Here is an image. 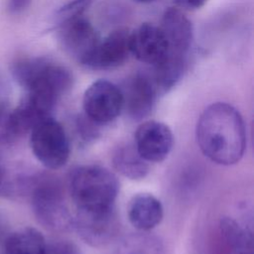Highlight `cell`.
<instances>
[{
	"label": "cell",
	"instance_id": "cell-5",
	"mask_svg": "<svg viewBox=\"0 0 254 254\" xmlns=\"http://www.w3.org/2000/svg\"><path fill=\"white\" fill-rule=\"evenodd\" d=\"M30 144L34 156L47 169L64 167L70 154V146L64 127L53 117L37 124L30 132Z\"/></svg>",
	"mask_w": 254,
	"mask_h": 254
},
{
	"label": "cell",
	"instance_id": "cell-20",
	"mask_svg": "<svg viewBox=\"0 0 254 254\" xmlns=\"http://www.w3.org/2000/svg\"><path fill=\"white\" fill-rule=\"evenodd\" d=\"M93 0H73L62 7L58 11V17L60 19V23L70 18H74L81 15V12L88 6Z\"/></svg>",
	"mask_w": 254,
	"mask_h": 254
},
{
	"label": "cell",
	"instance_id": "cell-25",
	"mask_svg": "<svg viewBox=\"0 0 254 254\" xmlns=\"http://www.w3.org/2000/svg\"><path fill=\"white\" fill-rule=\"evenodd\" d=\"M3 184H4V170H3L2 165L0 163V191L3 188Z\"/></svg>",
	"mask_w": 254,
	"mask_h": 254
},
{
	"label": "cell",
	"instance_id": "cell-2",
	"mask_svg": "<svg viewBox=\"0 0 254 254\" xmlns=\"http://www.w3.org/2000/svg\"><path fill=\"white\" fill-rule=\"evenodd\" d=\"M10 69L15 81L27 91L39 92L58 101L72 85L69 70L44 57L20 59Z\"/></svg>",
	"mask_w": 254,
	"mask_h": 254
},
{
	"label": "cell",
	"instance_id": "cell-23",
	"mask_svg": "<svg viewBox=\"0 0 254 254\" xmlns=\"http://www.w3.org/2000/svg\"><path fill=\"white\" fill-rule=\"evenodd\" d=\"M174 2L181 9L193 11L201 8L207 0H174Z\"/></svg>",
	"mask_w": 254,
	"mask_h": 254
},
{
	"label": "cell",
	"instance_id": "cell-24",
	"mask_svg": "<svg viewBox=\"0 0 254 254\" xmlns=\"http://www.w3.org/2000/svg\"><path fill=\"white\" fill-rule=\"evenodd\" d=\"M9 100V85L7 80L0 75V101Z\"/></svg>",
	"mask_w": 254,
	"mask_h": 254
},
{
	"label": "cell",
	"instance_id": "cell-14",
	"mask_svg": "<svg viewBox=\"0 0 254 254\" xmlns=\"http://www.w3.org/2000/svg\"><path fill=\"white\" fill-rule=\"evenodd\" d=\"M164 214L161 201L151 193H138L128 207V218L133 227L142 232L150 231L160 224Z\"/></svg>",
	"mask_w": 254,
	"mask_h": 254
},
{
	"label": "cell",
	"instance_id": "cell-13",
	"mask_svg": "<svg viewBox=\"0 0 254 254\" xmlns=\"http://www.w3.org/2000/svg\"><path fill=\"white\" fill-rule=\"evenodd\" d=\"M159 27L167 41L168 55L188 58L193 41L190 20L179 8H169L164 12Z\"/></svg>",
	"mask_w": 254,
	"mask_h": 254
},
{
	"label": "cell",
	"instance_id": "cell-12",
	"mask_svg": "<svg viewBox=\"0 0 254 254\" xmlns=\"http://www.w3.org/2000/svg\"><path fill=\"white\" fill-rule=\"evenodd\" d=\"M130 54L139 62L155 66L168 55L166 38L160 27L143 23L129 36Z\"/></svg>",
	"mask_w": 254,
	"mask_h": 254
},
{
	"label": "cell",
	"instance_id": "cell-16",
	"mask_svg": "<svg viewBox=\"0 0 254 254\" xmlns=\"http://www.w3.org/2000/svg\"><path fill=\"white\" fill-rule=\"evenodd\" d=\"M219 228L229 254H254L251 229L232 217H223Z\"/></svg>",
	"mask_w": 254,
	"mask_h": 254
},
{
	"label": "cell",
	"instance_id": "cell-21",
	"mask_svg": "<svg viewBox=\"0 0 254 254\" xmlns=\"http://www.w3.org/2000/svg\"><path fill=\"white\" fill-rule=\"evenodd\" d=\"M46 254H81L79 248L66 240H56L47 243Z\"/></svg>",
	"mask_w": 254,
	"mask_h": 254
},
{
	"label": "cell",
	"instance_id": "cell-6",
	"mask_svg": "<svg viewBox=\"0 0 254 254\" xmlns=\"http://www.w3.org/2000/svg\"><path fill=\"white\" fill-rule=\"evenodd\" d=\"M122 105L120 87L106 79L92 82L83 93L84 116L97 125L113 121L121 113Z\"/></svg>",
	"mask_w": 254,
	"mask_h": 254
},
{
	"label": "cell",
	"instance_id": "cell-26",
	"mask_svg": "<svg viewBox=\"0 0 254 254\" xmlns=\"http://www.w3.org/2000/svg\"><path fill=\"white\" fill-rule=\"evenodd\" d=\"M135 2H138V3H143V4H148V3H153L157 0H133Z\"/></svg>",
	"mask_w": 254,
	"mask_h": 254
},
{
	"label": "cell",
	"instance_id": "cell-10",
	"mask_svg": "<svg viewBox=\"0 0 254 254\" xmlns=\"http://www.w3.org/2000/svg\"><path fill=\"white\" fill-rule=\"evenodd\" d=\"M174 135L168 125L156 120L140 124L135 134V148L148 163L164 161L172 151Z\"/></svg>",
	"mask_w": 254,
	"mask_h": 254
},
{
	"label": "cell",
	"instance_id": "cell-7",
	"mask_svg": "<svg viewBox=\"0 0 254 254\" xmlns=\"http://www.w3.org/2000/svg\"><path fill=\"white\" fill-rule=\"evenodd\" d=\"M73 225L80 238L93 247L110 243L119 230V220L114 207L78 209Z\"/></svg>",
	"mask_w": 254,
	"mask_h": 254
},
{
	"label": "cell",
	"instance_id": "cell-3",
	"mask_svg": "<svg viewBox=\"0 0 254 254\" xmlns=\"http://www.w3.org/2000/svg\"><path fill=\"white\" fill-rule=\"evenodd\" d=\"M119 183L109 170L94 166L75 169L69 179L70 195L77 209H104L114 207Z\"/></svg>",
	"mask_w": 254,
	"mask_h": 254
},
{
	"label": "cell",
	"instance_id": "cell-17",
	"mask_svg": "<svg viewBox=\"0 0 254 254\" xmlns=\"http://www.w3.org/2000/svg\"><path fill=\"white\" fill-rule=\"evenodd\" d=\"M112 162L115 170L130 180H141L149 172V164L137 152L134 145L124 144L116 148Z\"/></svg>",
	"mask_w": 254,
	"mask_h": 254
},
{
	"label": "cell",
	"instance_id": "cell-8",
	"mask_svg": "<svg viewBox=\"0 0 254 254\" xmlns=\"http://www.w3.org/2000/svg\"><path fill=\"white\" fill-rule=\"evenodd\" d=\"M58 39L63 50L83 65L98 44L100 37L88 20L77 16L60 23Z\"/></svg>",
	"mask_w": 254,
	"mask_h": 254
},
{
	"label": "cell",
	"instance_id": "cell-15",
	"mask_svg": "<svg viewBox=\"0 0 254 254\" xmlns=\"http://www.w3.org/2000/svg\"><path fill=\"white\" fill-rule=\"evenodd\" d=\"M47 242L36 228L25 227L8 235L3 243L5 254H46Z\"/></svg>",
	"mask_w": 254,
	"mask_h": 254
},
{
	"label": "cell",
	"instance_id": "cell-22",
	"mask_svg": "<svg viewBox=\"0 0 254 254\" xmlns=\"http://www.w3.org/2000/svg\"><path fill=\"white\" fill-rule=\"evenodd\" d=\"M32 0H7V10L11 14H19L29 8Z\"/></svg>",
	"mask_w": 254,
	"mask_h": 254
},
{
	"label": "cell",
	"instance_id": "cell-1",
	"mask_svg": "<svg viewBox=\"0 0 254 254\" xmlns=\"http://www.w3.org/2000/svg\"><path fill=\"white\" fill-rule=\"evenodd\" d=\"M195 134L200 151L215 164L231 166L244 155V120L240 112L228 103L215 102L207 106L197 120Z\"/></svg>",
	"mask_w": 254,
	"mask_h": 254
},
{
	"label": "cell",
	"instance_id": "cell-11",
	"mask_svg": "<svg viewBox=\"0 0 254 254\" xmlns=\"http://www.w3.org/2000/svg\"><path fill=\"white\" fill-rule=\"evenodd\" d=\"M129 36L127 30L119 29L100 39L83 66L93 70H108L122 65L131 55Z\"/></svg>",
	"mask_w": 254,
	"mask_h": 254
},
{
	"label": "cell",
	"instance_id": "cell-19",
	"mask_svg": "<svg viewBox=\"0 0 254 254\" xmlns=\"http://www.w3.org/2000/svg\"><path fill=\"white\" fill-rule=\"evenodd\" d=\"M10 113L9 100L0 101V145H6L14 141L9 126Z\"/></svg>",
	"mask_w": 254,
	"mask_h": 254
},
{
	"label": "cell",
	"instance_id": "cell-4",
	"mask_svg": "<svg viewBox=\"0 0 254 254\" xmlns=\"http://www.w3.org/2000/svg\"><path fill=\"white\" fill-rule=\"evenodd\" d=\"M32 208L38 222L52 231H65L73 225L61 184L49 176L34 177L31 186Z\"/></svg>",
	"mask_w": 254,
	"mask_h": 254
},
{
	"label": "cell",
	"instance_id": "cell-18",
	"mask_svg": "<svg viewBox=\"0 0 254 254\" xmlns=\"http://www.w3.org/2000/svg\"><path fill=\"white\" fill-rule=\"evenodd\" d=\"M117 254H163V248L160 241L155 237L137 234L126 238Z\"/></svg>",
	"mask_w": 254,
	"mask_h": 254
},
{
	"label": "cell",
	"instance_id": "cell-9",
	"mask_svg": "<svg viewBox=\"0 0 254 254\" xmlns=\"http://www.w3.org/2000/svg\"><path fill=\"white\" fill-rule=\"evenodd\" d=\"M120 90L122 111L133 120H142L150 115L159 96L147 71H139L126 78Z\"/></svg>",
	"mask_w": 254,
	"mask_h": 254
}]
</instances>
